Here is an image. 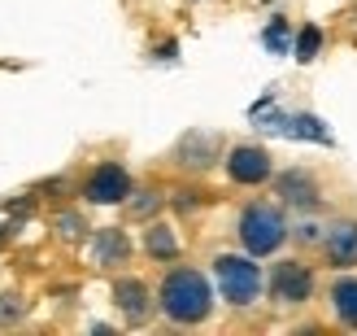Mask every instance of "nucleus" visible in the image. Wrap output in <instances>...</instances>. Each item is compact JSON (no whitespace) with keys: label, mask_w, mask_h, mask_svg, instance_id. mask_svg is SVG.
I'll return each mask as SVG.
<instances>
[{"label":"nucleus","mask_w":357,"mask_h":336,"mask_svg":"<svg viewBox=\"0 0 357 336\" xmlns=\"http://www.w3.org/2000/svg\"><path fill=\"white\" fill-rule=\"evenodd\" d=\"M157 310L166 314L174 328H196L213 314V288L196 267H174L166 271L162 288H157Z\"/></svg>","instance_id":"f257e3e1"},{"label":"nucleus","mask_w":357,"mask_h":336,"mask_svg":"<svg viewBox=\"0 0 357 336\" xmlns=\"http://www.w3.org/2000/svg\"><path fill=\"white\" fill-rule=\"evenodd\" d=\"M236 236H240V244H244V254H253V258H271V254H279L283 244L292 240V227H288V219H283V210H279V205L253 201V205H244V210H240Z\"/></svg>","instance_id":"f03ea898"},{"label":"nucleus","mask_w":357,"mask_h":336,"mask_svg":"<svg viewBox=\"0 0 357 336\" xmlns=\"http://www.w3.org/2000/svg\"><path fill=\"white\" fill-rule=\"evenodd\" d=\"M213 279H218L222 302L236 310H248L266 288V275H261L253 254H218L213 258Z\"/></svg>","instance_id":"7ed1b4c3"},{"label":"nucleus","mask_w":357,"mask_h":336,"mask_svg":"<svg viewBox=\"0 0 357 336\" xmlns=\"http://www.w3.org/2000/svg\"><path fill=\"white\" fill-rule=\"evenodd\" d=\"M314 288H318V279H314V267L305 258H283L271 267V302L275 306L296 310L314 297Z\"/></svg>","instance_id":"20e7f679"},{"label":"nucleus","mask_w":357,"mask_h":336,"mask_svg":"<svg viewBox=\"0 0 357 336\" xmlns=\"http://www.w3.org/2000/svg\"><path fill=\"white\" fill-rule=\"evenodd\" d=\"M275 197L288 210H296V214H318V210H323V184H318L314 170L292 166L275 180Z\"/></svg>","instance_id":"39448f33"},{"label":"nucleus","mask_w":357,"mask_h":336,"mask_svg":"<svg viewBox=\"0 0 357 336\" xmlns=\"http://www.w3.org/2000/svg\"><path fill=\"white\" fill-rule=\"evenodd\" d=\"M227 175H231V184H240V188H257L266 180H275V157L271 149H261V145H236L227 153Z\"/></svg>","instance_id":"423d86ee"},{"label":"nucleus","mask_w":357,"mask_h":336,"mask_svg":"<svg viewBox=\"0 0 357 336\" xmlns=\"http://www.w3.org/2000/svg\"><path fill=\"white\" fill-rule=\"evenodd\" d=\"M83 197L92 201V205H122V201L131 197V175H127V166L100 162V166L83 180Z\"/></svg>","instance_id":"0eeeda50"},{"label":"nucleus","mask_w":357,"mask_h":336,"mask_svg":"<svg viewBox=\"0 0 357 336\" xmlns=\"http://www.w3.org/2000/svg\"><path fill=\"white\" fill-rule=\"evenodd\" d=\"M318 254H323V262L331 271L357 267V219L344 214V219L327 223V236H323V244H318Z\"/></svg>","instance_id":"6e6552de"},{"label":"nucleus","mask_w":357,"mask_h":336,"mask_svg":"<svg viewBox=\"0 0 357 336\" xmlns=\"http://www.w3.org/2000/svg\"><path fill=\"white\" fill-rule=\"evenodd\" d=\"M114 306H118V314L127 323H149L153 319V293H149V284L144 279H131V275H122V279H114Z\"/></svg>","instance_id":"1a4fd4ad"},{"label":"nucleus","mask_w":357,"mask_h":336,"mask_svg":"<svg viewBox=\"0 0 357 336\" xmlns=\"http://www.w3.org/2000/svg\"><path fill=\"white\" fill-rule=\"evenodd\" d=\"M174 162L183 166V170H209L213 162H218V136H209V131H188V136L174 145Z\"/></svg>","instance_id":"9d476101"},{"label":"nucleus","mask_w":357,"mask_h":336,"mask_svg":"<svg viewBox=\"0 0 357 336\" xmlns=\"http://www.w3.org/2000/svg\"><path fill=\"white\" fill-rule=\"evenodd\" d=\"M127 258H131L127 232H118V227H100V232H92V262L96 267H127Z\"/></svg>","instance_id":"9b49d317"},{"label":"nucleus","mask_w":357,"mask_h":336,"mask_svg":"<svg viewBox=\"0 0 357 336\" xmlns=\"http://www.w3.org/2000/svg\"><path fill=\"white\" fill-rule=\"evenodd\" d=\"M327 302H331L335 323L357 332V275H335L331 288H327Z\"/></svg>","instance_id":"f8f14e48"},{"label":"nucleus","mask_w":357,"mask_h":336,"mask_svg":"<svg viewBox=\"0 0 357 336\" xmlns=\"http://www.w3.org/2000/svg\"><path fill=\"white\" fill-rule=\"evenodd\" d=\"M144 254L153 262H174L178 258V232L170 223H149V232H144Z\"/></svg>","instance_id":"ddd939ff"},{"label":"nucleus","mask_w":357,"mask_h":336,"mask_svg":"<svg viewBox=\"0 0 357 336\" xmlns=\"http://www.w3.org/2000/svg\"><path fill=\"white\" fill-rule=\"evenodd\" d=\"M162 201H166V197H162L157 188H139V192L131 188V197L122 201V205H127V214H131V219H139V223H144V219H153L157 210H162Z\"/></svg>","instance_id":"4468645a"},{"label":"nucleus","mask_w":357,"mask_h":336,"mask_svg":"<svg viewBox=\"0 0 357 336\" xmlns=\"http://www.w3.org/2000/svg\"><path fill=\"white\" fill-rule=\"evenodd\" d=\"M318 48H323V31H318L314 22H305V27L296 31V40H292L296 61H314V57H318Z\"/></svg>","instance_id":"2eb2a0df"},{"label":"nucleus","mask_w":357,"mask_h":336,"mask_svg":"<svg viewBox=\"0 0 357 336\" xmlns=\"http://www.w3.org/2000/svg\"><path fill=\"white\" fill-rule=\"evenodd\" d=\"M52 232H57L61 240H83L87 236V219L79 214V210H61V214L52 219Z\"/></svg>","instance_id":"dca6fc26"},{"label":"nucleus","mask_w":357,"mask_h":336,"mask_svg":"<svg viewBox=\"0 0 357 336\" xmlns=\"http://www.w3.org/2000/svg\"><path fill=\"white\" fill-rule=\"evenodd\" d=\"M22 319H26V297L5 288V293H0V328H13V323H22Z\"/></svg>","instance_id":"f3484780"},{"label":"nucleus","mask_w":357,"mask_h":336,"mask_svg":"<svg viewBox=\"0 0 357 336\" xmlns=\"http://www.w3.org/2000/svg\"><path fill=\"white\" fill-rule=\"evenodd\" d=\"M323 236H327V227H323V223H314L310 214L292 227V240L301 244V249H318V244H323Z\"/></svg>","instance_id":"a211bd4d"},{"label":"nucleus","mask_w":357,"mask_h":336,"mask_svg":"<svg viewBox=\"0 0 357 336\" xmlns=\"http://www.w3.org/2000/svg\"><path fill=\"white\" fill-rule=\"evenodd\" d=\"M261 44L271 48V52H279V57H283V52L292 48V31H288V22H283V17H275V22L261 31Z\"/></svg>","instance_id":"6ab92c4d"},{"label":"nucleus","mask_w":357,"mask_h":336,"mask_svg":"<svg viewBox=\"0 0 357 336\" xmlns=\"http://www.w3.org/2000/svg\"><path fill=\"white\" fill-rule=\"evenodd\" d=\"M174 210H183V214H192V210H201V192H192V188L174 192Z\"/></svg>","instance_id":"aec40b11"}]
</instances>
